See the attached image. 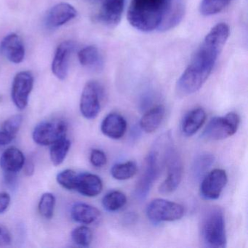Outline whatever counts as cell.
<instances>
[{"label": "cell", "mask_w": 248, "mask_h": 248, "mask_svg": "<svg viewBox=\"0 0 248 248\" xmlns=\"http://www.w3.org/2000/svg\"><path fill=\"white\" fill-rule=\"evenodd\" d=\"M229 34V27L225 23L216 24L210 30L177 82L179 95H191L201 89L211 75Z\"/></svg>", "instance_id": "cell-1"}, {"label": "cell", "mask_w": 248, "mask_h": 248, "mask_svg": "<svg viewBox=\"0 0 248 248\" xmlns=\"http://www.w3.org/2000/svg\"><path fill=\"white\" fill-rule=\"evenodd\" d=\"M183 9L177 0H131L127 20L143 32L168 30L179 23Z\"/></svg>", "instance_id": "cell-2"}, {"label": "cell", "mask_w": 248, "mask_h": 248, "mask_svg": "<svg viewBox=\"0 0 248 248\" xmlns=\"http://www.w3.org/2000/svg\"><path fill=\"white\" fill-rule=\"evenodd\" d=\"M200 236L202 242L207 248H226L227 239L224 213L220 207H211L203 215L200 225Z\"/></svg>", "instance_id": "cell-3"}, {"label": "cell", "mask_w": 248, "mask_h": 248, "mask_svg": "<svg viewBox=\"0 0 248 248\" xmlns=\"http://www.w3.org/2000/svg\"><path fill=\"white\" fill-rule=\"evenodd\" d=\"M170 136H164L163 153L164 165L168 169V176L159 186V192L169 194L174 192L179 186L182 180L184 165L178 150L172 144Z\"/></svg>", "instance_id": "cell-4"}, {"label": "cell", "mask_w": 248, "mask_h": 248, "mask_svg": "<svg viewBox=\"0 0 248 248\" xmlns=\"http://www.w3.org/2000/svg\"><path fill=\"white\" fill-rule=\"evenodd\" d=\"M163 142L164 136H162V149H163ZM163 165V153L159 139L146 156L144 171L136 184L135 197L137 200H143L147 197L154 184L159 176Z\"/></svg>", "instance_id": "cell-5"}, {"label": "cell", "mask_w": 248, "mask_h": 248, "mask_svg": "<svg viewBox=\"0 0 248 248\" xmlns=\"http://www.w3.org/2000/svg\"><path fill=\"white\" fill-rule=\"evenodd\" d=\"M240 117L230 112L223 117L212 119L204 128L202 137L208 140H220L234 135L239 128Z\"/></svg>", "instance_id": "cell-6"}, {"label": "cell", "mask_w": 248, "mask_h": 248, "mask_svg": "<svg viewBox=\"0 0 248 248\" xmlns=\"http://www.w3.org/2000/svg\"><path fill=\"white\" fill-rule=\"evenodd\" d=\"M184 213L181 204L165 199L152 200L146 209L148 218L154 223L175 221L182 218Z\"/></svg>", "instance_id": "cell-7"}, {"label": "cell", "mask_w": 248, "mask_h": 248, "mask_svg": "<svg viewBox=\"0 0 248 248\" xmlns=\"http://www.w3.org/2000/svg\"><path fill=\"white\" fill-rule=\"evenodd\" d=\"M102 87L96 81H89L84 87L81 95V114L88 120H93L98 117L101 109L103 98Z\"/></svg>", "instance_id": "cell-8"}, {"label": "cell", "mask_w": 248, "mask_h": 248, "mask_svg": "<svg viewBox=\"0 0 248 248\" xmlns=\"http://www.w3.org/2000/svg\"><path fill=\"white\" fill-rule=\"evenodd\" d=\"M67 125L63 121H46L36 126L33 140L40 146H50L66 138Z\"/></svg>", "instance_id": "cell-9"}, {"label": "cell", "mask_w": 248, "mask_h": 248, "mask_svg": "<svg viewBox=\"0 0 248 248\" xmlns=\"http://www.w3.org/2000/svg\"><path fill=\"white\" fill-rule=\"evenodd\" d=\"M227 181V174L223 170L215 169L207 172L202 179L200 195L204 200H217L220 197Z\"/></svg>", "instance_id": "cell-10"}, {"label": "cell", "mask_w": 248, "mask_h": 248, "mask_svg": "<svg viewBox=\"0 0 248 248\" xmlns=\"http://www.w3.org/2000/svg\"><path fill=\"white\" fill-rule=\"evenodd\" d=\"M33 86L34 76L31 72L24 71L16 75L13 82L11 96L18 109H25L28 105L29 98Z\"/></svg>", "instance_id": "cell-11"}, {"label": "cell", "mask_w": 248, "mask_h": 248, "mask_svg": "<svg viewBox=\"0 0 248 248\" xmlns=\"http://www.w3.org/2000/svg\"><path fill=\"white\" fill-rule=\"evenodd\" d=\"M75 45L72 41H64L59 45L52 62V72L59 79H66L69 72V59L75 49Z\"/></svg>", "instance_id": "cell-12"}, {"label": "cell", "mask_w": 248, "mask_h": 248, "mask_svg": "<svg viewBox=\"0 0 248 248\" xmlns=\"http://www.w3.org/2000/svg\"><path fill=\"white\" fill-rule=\"evenodd\" d=\"M101 10L97 18L100 22L109 27H115L121 21L125 0H102Z\"/></svg>", "instance_id": "cell-13"}, {"label": "cell", "mask_w": 248, "mask_h": 248, "mask_svg": "<svg viewBox=\"0 0 248 248\" xmlns=\"http://www.w3.org/2000/svg\"><path fill=\"white\" fill-rule=\"evenodd\" d=\"M78 11L69 3L57 4L47 12L46 17V24L49 28H58L75 18Z\"/></svg>", "instance_id": "cell-14"}, {"label": "cell", "mask_w": 248, "mask_h": 248, "mask_svg": "<svg viewBox=\"0 0 248 248\" xmlns=\"http://www.w3.org/2000/svg\"><path fill=\"white\" fill-rule=\"evenodd\" d=\"M1 51L9 62L20 63L25 58V47L21 37L15 33L8 34L1 43Z\"/></svg>", "instance_id": "cell-15"}, {"label": "cell", "mask_w": 248, "mask_h": 248, "mask_svg": "<svg viewBox=\"0 0 248 248\" xmlns=\"http://www.w3.org/2000/svg\"><path fill=\"white\" fill-rule=\"evenodd\" d=\"M101 130L104 136L117 140L122 139L125 134L127 122L120 114L111 113L103 120Z\"/></svg>", "instance_id": "cell-16"}, {"label": "cell", "mask_w": 248, "mask_h": 248, "mask_svg": "<svg viewBox=\"0 0 248 248\" xmlns=\"http://www.w3.org/2000/svg\"><path fill=\"white\" fill-rule=\"evenodd\" d=\"M24 154L16 147L8 148L0 157V167L7 174H14L19 172L25 163Z\"/></svg>", "instance_id": "cell-17"}, {"label": "cell", "mask_w": 248, "mask_h": 248, "mask_svg": "<svg viewBox=\"0 0 248 248\" xmlns=\"http://www.w3.org/2000/svg\"><path fill=\"white\" fill-rule=\"evenodd\" d=\"M103 189V182L98 175L92 173L78 174L75 190L85 197H96Z\"/></svg>", "instance_id": "cell-18"}, {"label": "cell", "mask_w": 248, "mask_h": 248, "mask_svg": "<svg viewBox=\"0 0 248 248\" xmlns=\"http://www.w3.org/2000/svg\"><path fill=\"white\" fill-rule=\"evenodd\" d=\"M71 216L75 221L81 224L88 225L99 220L101 212L94 206L79 202L72 206Z\"/></svg>", "instance_id": "cell-19"}, {"label": "cell", "mask_w": 248, "mask_h": 248, "mask_svg": "<svg viewBox=\"0 0 248 248\" xmlns=\"http://www.w3.org/2000/svg\"><path fill=\"white\" fill-rule=\"evenodd\" d=\"M206 112L203 108H197L186 114L181 124L183 134L186 137L194 136L205 123Z\"/></svg>", "instance_id": "cell-20"}, {"label": "cell", "mask_w": 248, "mask_h": 248, "mask_svg": "<svg viewBox=\"0 0 248 248\" xmlns=\"http://www.w3.org/2000/svg\"><path fill=\"white\" fill-rule=\"evenodd\" d=\"M78 59L80 64L88 69L100 71L104 68L102 55L95 46H88L79 50Z\"/></svg>", "instance_id": "cell-21"}, {"label": "cell", "mask_w": 248, "mask_h": 248, "mask_svg": "<svg viewBox=\"0 0 248 248\" xmlns=\"http://www.w3.org/2000/svg\"><path fill=\"white\" fill-rule=\"evenodd\" d=\"M165 114V108L164 106L158 105L149 109L141 117L140 126L143 131L152 133L159 128L163 121Z\"/></svg>", "instance_id": "cell-22"}, {"label": "cell", "mask_w": 248, "mask_h": 248, "mask_svg": "<svg viewBox=\"0 0 248 248\" xmlns=\"http://www.w3.org/2000/svg\"><path fill=\"white\" fill-rule=\"evenodd\" d=\"M215 157L210 153L199 155L192 165V174L196 180H202L214 163Z\"/></svg>", "instance_id": "cell-23"}, {"label": "cell", "mask_w": 248, "mask_h": 248, "mask_svg": "<svg viewBox=\"0 0 248 248\" xmlns=\"http://www.w3.org/2000/svg\"><path fill=\"white\" fill-rule=\"evenodd\" d=\"M71 147V142L66 138L51 145L50 151V159L55 166L63 163Z\"/></svg>", "instance_id": "cell-24"}, {"label": "cell", "mask_w": 248, "mask_h": 248, "mask_svg": "<svg viewBox=\"0 0 248 248\" xmlns=\"http://www.w3.org/2000/svg\"><path fill=\"white\" fill-rule=\"evenodd\" d=\"M138 168L136 162L133 161L118 163L114 165L111 170V174L114 179L118 181H125L133 178Z\"/></svg>", "instance_id": "cell-25"}, {"label": "cell", "mask_w": 248, "mask_h": 248, "mask_svg": "<svg viewBox=\"0 0 248 248\" xmlns=\"http://www.w3.org/2000/svg\"><path fill=\"white\" fill-rule=\"evenodd\" d=\"M127 203V197L120 191H110L104 196L102 204L107 211L114 212L120 210Z\"/></svg>", "instance_id": "cell-26"}, {"label": "cell", "mask_w": 248, "mask_h": 248, "mask_svg": "<svg viewBox=\"0 0 248 248\" xmlns=\"http://www.w3.org/2000/svg\"><path fill=\"white\" fill-rule=\"evenodd\" d=\"M232 0H202L200 5V14L204 16L216 15L223 11Z\"/></svg>", "instance_id": "cell-27"}, {"label": "cell", "mask_w": 248, "mask_h": 248, "mask_svg": "<svg viewBox=\"0 0 248 248\" xmlns=\"http://www.w3.org/2000/svg\"><path fill=\"white\" fill-rule=\"evenodd\" d=\"M56 197L51 193H45L39 202V211L40 214L47 219L53 217L54 214Z\"/></svg>", "instance_id": "cell-28"}, {"label": "cell", "mask_w": 248, "mask_h": 248, "mask_svg": "<svg viewBox=\"0 0 248 248\" xmlns=\"http://www.w3.org/2000/svg\"><path fill=\"white\" fill-rule=\"evenodd\" d=\"M72 239L79 246L88 247L92 242L93 233L87 226H79L72 231Z\"/></svg>", "instance_id": "cell-29"}, {"label": "cell", "mask_w": 248, "mask_h": 248, "mask_svg": "<svg viewBox=\"0 0 248 248\" xmlns=\"http://www.w3.org/2000/svg\"><path fill=\"white\" fill-rule=\"evenodd\" d=\"M78 173L73 170L66 169L59 172L56 177L57 182L68 190H75Z\"/></svg>", "instance_id": "cell-30"}, {"label": "cell", "mask_w": 248, "mask_h": 248, "mask_svg": "<svg viewBox=\"0 0 248 248\" xmlns=\"http://www.w3.org/2000/svg\"><path fill=\"white\" fill-rule=\"evenodd\" d=\"M23 123V117L20 114H16L5 120L2 125V130L11 136H16Z\"/></svg>", "instance_id": "cell-31"}, {"label": "cell", "mask_w": 248, "mask_h": 248, "mask_svg": "<svg viewBox=\"0 0 248 248\" xmlns=\"http://www.w3.org/2000/svg\"><path fill=\"white\" fill-rule=\"evenodd\" d=\"M90 161L95 168H102L107 164V155L100 149H93L91 152Z\"/></svg>", "instance_id": "cell-32"}, {"label": "cell", "mask_w": 248, "mask_h": 248, "mask_svg": "<svg viewBox=\"0 0 248 248\" xmlns=\"http://www.w3.org/2000/svg\"><path fill=\"white\" fill-rule=\"evenodd\" d=\"M11 204V196L8 193H0V214L5 213Z\"/></svg>", "instance_id": "cell-33"}, {"label": "cell", "mask_w": 248, "mask_h": 248, "mask_svg": "<svg viewBox=\"0 0 248 248\" xmlns=\"http://www.w3.org/2000/svg\"><path fill=\"white\" fill-rule=\"evenodd\" d=\"M12 241L11 233L6 228L0 226V246L10 245Z\"/></svg>", "instance_id": "cell-34"}, {"label": "cell", "mask_w": 248, "mask_h": 248, "mask_svg": "<svg viewBox=\"0 0 248 248\" xmlns=\"http://www.w3.org/2000/svg\"><path fill=\"white\" fill-rule=\"evenodd\" d=\"M15 136H11L3 130H0V146H5L12 142Z\"/></svg>", "instance_id": "cell-35"}, {"label": "cell", "mask_w": 248, "mask_h": 248, "mask_svg": "<svg viewBox=\"0 0 248 248\" xmlns=\"http://www.w3.org/2000/svg\"><path fill=\"white\" fill-rule=\"evenodd\" d=\"M24 172H25L26 175H28V176H31L34 174V164L32 161L28 160V162H26L24 163Z\"/></svg>", "instance_id": "cell-36"}, {"label": "cell", "mask_w": 248, "mask_h": 248, "mask_svg": "<svg viewBox=\"0 0 248 248\" xmlns=\"http://www.w3.org/2000/svg\"><path fill=\"white\" fill-rule=\"evenodd\" d=\"M88 2H94V3H95V2H101L102 0H88Z\"/></svg>", "instance_id": "cell-37"}]
</instances>
